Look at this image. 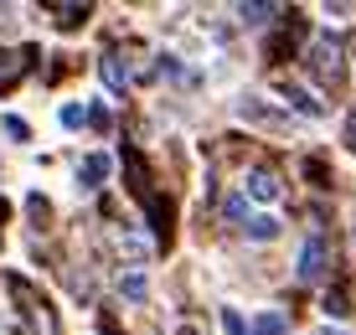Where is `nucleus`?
<instances>
[{
  "instance_id": "f03ea898",
  "label": "nucleus",
  "mask_w": 356,
  "mask_h": 335,
  "mask_svg": "<svg viewBox=\"0 0 356 335\" xmlns=\"http://www.w3.org/2000/svg\"><path fill=\"white\" fill-rule=\"evenodd\" d=\"M108 170H114V160H108V155H88V160L78 165V181L88 186V191H98V186L108 181Z\"/></svg>"
},
{
  "instance_id": "f257e3e1",
  "label": "nucleus",
  "mask_w": 356,
  "mask_h": 335,
  "mask_svg": "<svg viewBox=\"0 0 356 335\" xmlns=\"http://www.w3.org/2000/svg\"><path fill=\"white\" fill-rule=\"evenodd\" d=\"M325 263H330V243L321 238V232L305 238V247H300V279H321Z\"/></svg>"
},
{
  "instance_id": "f3484780",
  "label": "nucleus",
  "mask_w": 356,
  "mask_h": 335,
  "mask_svg": "<svg viewBox=\"0 0 356 335\" xmlns=\"http://www.w3.org/2000/svg\"><path fill=\"white\" fill-rule=\"evenodd\" d=\"M222 320H227V335H248V325H243V320H238V315H232V309H227V315H222Z\"/></svg>"
},
{
  "instance_id": "ddd939ff",
  "label": "nucleus",
  "mask_w": 356,
  "mask_h": 335,
  "mask_svg": "<svg viewBox=\"0 0 356 335\" xmlns=\"http://www.w3.org/2000/svg\"><path fill=\"white\" fill-rule=\"evenodd\" d=\"M119 294H124V300H145V279L140 274H124V279H119Z\"/></svg>"
},
{
  "instance_id": "9d476101",
  "label": "nucleus",
  "mask_w": 356,
  "mask_h": 335,
  "mask_svg": "<svg viewBox=\"0 0 356 335\" xmlns=\"http://www.w3.org/2000/svg\"><path fill=\"white\" fill-rule=\"evenodd\" d=\"M321 309H325V315H336V320H346L351 315V300L336 289V294H325V300H321Z\"/></svg>"
},
{
  "instance_id": "0eeeda50",
  "label": "nucleus",
  "mask_w": 356,
  "mask_h": 335,
  "mask_svg": "<svg viewBox=\"0 0 356 335\" xmlns=\"http://www.w3.org/2000/svg\"><path fill=\"white\" fill-rule=\"evenodd\" d=\"M104 83H108V88H114V93H124V83H129V72H124V67H119V57H104Z\"/></svg>"
},
{
  "instance_id": "20e7f679",
  "label": "nucleus",
  "mask_w": 356,
  "mask_h": 335,
  "mask_svg": "<svg viewBox=\"0 0 356 335\" xmlns=\"http://www.w3.org/2000/svg\"><path fill=\"white\" fill-rule=\"evenodd\" d=\"M279 93H284V104H294V108H300L305 119H321V114H325V104H321V98H310L305 88H289V83H284Z\"/></svg>"
},
{
  "instance_id": "aec40b11",
  "label": "nucleus",
  "mask_w": 356,
  "mask_h": 335,
  "mask_svg": "<svg viewBox=\"0 0 356 335\" xmlns=\"http://www.w3.org/2000/svg\"><path fill=\"white\" fill-rule=\"evenodd\" d=\"M325 335H330V330H325Z\"/></svg>"
},
{
  "instance_id": "6e6552de",
  "label": "nucleus",
  "mask_w": 356,
  "mask_h": 335,
  "mask_svg": "<svg viewBox=\"0 0 356 335\" xmlns=\"http://www.w3.org/2000/svg\"><path fill=\"white\" fill-rule=\"evenodd\" d=\"M57 10V26H83L88 21V6H52Z\"/></svg>"
},
{
  "instance_id": "f8f14e48",
  "label": "nucleus",
  "mask_w": 356,
  "mask_h": 335,
  "mask_svg": "<svg viewBox=\"0 0 356 335\" xmlns=\"http://www.w3.org/2000/svg\"><path fill=\"white\" fill-rule=\"evenodd\" d=\"M222 217H227V222H243V217H248V202H243V196H227V202H222ZM243 227H248V222H243Z\"/></svg>"
},
{
  "instance_id": "a211bd4d",
  "label": "nucleus",
  "mask_w": 356,
  "mask_h": 335,
  "mask_svg": "<svg viewBox=\"0 0 356 335\" xmlns=\"http://www.w3.org/2000/svg\"><path fill=\"white\" fill-rule=\"evenodd\" d=\"M346 145H351V150H356V114L346 119Z\"/></svg>"
},
{
  "instance_id": "6ab92c4d",
  "label": "nucleus",
  "mask_w": 356,
  "mask_h": 335,
  "mask_svg": "<svg viewBox=\"0 0 356 335\" xmlns=\"http://www.w3.org/2000/svg\"><path fill=\"white\" fill-rule=\"evenodd\" d=\"M0 222H6V196H0Z\"/></svg>"
},
{
  "instance_id": "9b49d317",
  "label": "nucleus",
  "mask_w": 356,
  "mask_h": 335,
  "mask_svg": "<svg viewBox=\"0 0 356 335\" xmlns=\"http://www.w3.org/2000/svg\"><path fill=\"white\" fill-rule=\"evenodd\" d=\"M238 16L248 21V26H264V21L274 16V6H264V0H259V6H238Z\"/></svg>"
},
{
  "instance_id": "7ed1b4c3",
  "label": "nucleus",
  "mask_w": 356,
  "mask_h": 335,
  "mask_svg": "<svg viewBox=\"0 0 356 335\" xmlns=\"http://www.w3.org/2000/svg\"><path fill=\"white\" fill-rule=\"evenodd\" d=\"M310 62H315V72H321V78H336V72H341L336 42H330V36H321V42H315V52H310Z\"/></svg>"
},
{
  "instance_id": "4468645a",
  "label": "nucleus",
  "mask_w": 356,
  "mask_h": 335,
  "mask_svg": "<svg viewBox=\"0 0 356 335\" xmlns=\"http://www.w3.org/2000/svg\"><path fill=\"white\" fill-rule=\"evenodd\" d=\"M6 134H10V140H26V119H16V114H6Z\"/></svg>"
},
{
  "instance_id": "423d86ee",
  "label": "nucleus",
  "mask_w": 356,
  "mask_h": 335,
  "mask_svg": "<svg viewBox=\"0 0 356 335\" xmlns=\"http://www.w3.org/2000/svg\"><path fill=\"white\" fill-rule=\"evenodd\" d=\"M248 196L253 202H279V181L268 176V170H253L248 176Z\"/></svg>"
},
{
  "instance_id": "2eb2a0df",
  "label": "nucleus",
  "mask_w": 356,
  "mask_h": 335,
  "mask_svg": "<svg viewBox=\"0 0 356 335\" xmlns=\"http://www.w3.org/2000/svg\"><path fill=\"white\" fill-rule=\"evenodd\" d=\"M26 212H31L36 222H47V212H52V206H47V202H42V196H26Z\"/></svg>"
},
{
  "instance_id": "1a4fd4ad",
  "label": "nucleus",
  "mask_w": 356,
  "mask_h": 335,
  "mask_svg": "<svg viewBox=\"0 0 356 335\" xmlns=\"http://www.w3.org/2000/svg\"><path fill=\"white\" fill-rule=\"evenodd\" d=\"M248 238H259V243L279 238V222H274V217H253V222H248Z\"/></svg>"
},
{
  "instance_id": "dca6fc26",
  "label": "nucleus",
  "mask_w": 356,
  "mask_h": 335,
  "mask_svg": "<svg viewBox=\"0 0 356 335\" xmlns=\"http://www.w3.org/2000/svg\"><path fill=\"white\" fill-rule=\"evenodd\" d=\"M88 124H93V129H108V114H104V108L93 104V108H88Z\"/></svg>"
},
{
  "instance_id": "39448f33",
  "label": "nucleus",
  "mask_w": 356,
  "mask_h": 335,
  "mask_svg": "<svg viewBox=\"0 0 356 335\" xmlns=\"http://www.w3.org/2000/svg\"><path fill=\"white\" fill-rule=\"evenodd\" d=\"M248 335H289V320L279 315V309H264V315H253Z\"/></svg>"
}]
</instances>
